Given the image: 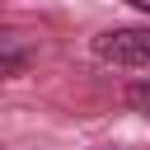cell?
Instances as JSON below:
<instances>
[{
	"instance_id": "2",
	"label": "cell",
	"mask_w": 150,
	"mask_h": 150,
	"mask_svg": "<svg viewBox=\"0 0 150 150\" xmlns=\"http://www.w3.org/2000/svg\"><path fill=\"white\" fill-rule=\"evenodd\" d=\"M127 103H131L141 117H150V84H145V80H141V84H131V89H127Z\"/></svg>"
},
{
	"instance_id": "3",
	"label": "cell",
	"mask_w": 150,
	"mask_h": 150,
	"mask_svg": "<svg viewBox=\"0 0 150 150\" xmlns=\"http://www.w3.org/2000/svg\"><path fill=\"white\" fill-rule=\"evenodd\" d=\"M14 70H23V56L19 52H0V75H14Z\"/></svg>"
},
{
	"instance_id": "1",
	"label": "cell",
	"mask_w": 150,
	"mask_h": 150,
	"mask_svg": "<svg viewBox=\"0 0 150 150\" xmlns=\"http://www.w3.org/2000/svg\"><path fill=\"white\" fill-rule=\"evenodd\" d=\"M94 56L112 66H136L150 70V28H112L94 38Z\"/></svg>"
},
{
	"instance_id": "4",
	"label": "cell",
	"mask_w": 150,
	"mask_h": 150,
	"mask_svg": "<svg viewBox=\"0 0 150 150\" xmlns=\"http://www.w3.org/2000/svg\"><path fill=\"white\" fill-rule=\"evenodd\" d=\"M131 5H136V9H145V14H150V0H131Z\"/></svg>"
}]
</instances>
